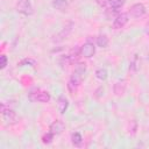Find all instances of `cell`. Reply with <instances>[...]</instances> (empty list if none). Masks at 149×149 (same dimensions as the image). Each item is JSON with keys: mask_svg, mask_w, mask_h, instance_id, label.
I'll return each mask as SVG.
<instances>
[{"mask_svg": "<svg viewBox=\"0 0 149 149\" xmlns=\"http://www.w3.org/2000/svg\"><path fill=\"white\" fill-rule=\"evenodd\" d=\"M113 90H114V93H115L116 95L123 94L125 91H126V81H125V80H119L118 83H115Z\"/></svg>", "mask_w": 149, "mask_h": 149, "instance_id": "10", "label": "cell"}, {"mask_svg": "<svg viewBox=\"0 0 149 149\" xmlns=\"http://www.w3.org/2000/svg\"><path fill=\"white\" fill-rule=\"evenodd\" d=\"M71 142L74 147H80L83 144V137L79 133H72L71 135Z\"/></svg>", "mask_w": 149, "mask_h": 149, "instance_id": "13", "label": "cell"}, {"mask_svg": "<svg viewBox=\"0 0 149 149\" xmlns=\"http://www.w3.org/2000/svg\"><path fill=\"white\" fill-rule=\"evenodd\" d=\"M107 76H108V72H107L106 69L100 68V69H98V70L95 71V77H97L99 80H106V79H107Z\"/></svg>", "mask_w": 149, "mask_h": 149, "instance_id": "15", "label": "cell"}, {"mask_svg": "<svg viewBox=\"0 0 149 149\" xmlns=\"http://www.w3.org/2000/svg\"><path fill=\"white\" fill-rule=\"evenodd\" d=\"M80 54L81 56L86 57V58H91L94 54H95V47L93 43L91 42H86L80 47Z\"/></svg>", "mask_w": 149, "mask_h": 149, "instance_id": "7", "label": "cell"}, {"mask_svg": "<svg viewBox=\"0 0 149 149\" xmlns=\"http://www.w3.org/2000/svg\"><path fill=\"white\" fill-rule=\"evenodd\" d=\"M52 6H54V8L58 9L61 12H64L68 8V1L66 0H52Z\"/></svg>", "mask_w": 149, "mask_h": 149, "instance_id": "11", "label": "cell"}, {"mask_svg": "<svg viewBox=\"0 0 149 149\" xmlns=\"http://www.w3.org/2000/svg\"><path fill=\"white\" fill-rule=\"evenodd\" d=\"M23 64H30L31 66H35V61H33V59H30V58H26V59H23V61H21V62L19 63L20 66H22Z\"/></svg>", "mask_w": 149, "mask_h": 149, "instance_id": "18", "label": "cell"}, {"mask_svg": "<svg viewBox=\"0 0 149 149\" xmlns=\"http://www.w3.org/2000/svg\"><path fill=\"white\" fill-rule=\"evenodd\" d=\"M7 62H8L7 57H6L5 55H2V56L0 57V68H1V69H5L6 65H7Z\"/></svg>", "mask_w": 149, "mask_h": 149, "instance_id": "19", "label": "cell"}, {"mask_svg": "<svg viewBox=\"0 0 149 149\" xmlns=\"http://www.w3.org/2000/svg\"><path fill=\"white\" fill-rule=\"evenodd\" d=\"M16 10L23 15H31L34 13L30 0H19L16 5Z\"/></svg>", "mask_w": 149, "mask_h": 149, "instance_id": "4", "label": "cell"}, {"mask_svg": "<svg viewBox=\"0 0 149 149\" xmlns=\"http://www.w3.org/2000/svg\"><path fill=\"white\" fill-rule=\"evenodd\" d=\"M29 99L31 101H40V102H48L50 100V94L45 91H41L40 88H33L29 94Z\"/></svg>", "mask_w": 149, "mask_h": 149, "instance_id": "2", "label": "cell"}, {"mask_svg": "<svg viewBox=\"0 0 149 149\" xmlns=\"http://www.w3.org/2000/svg\"><path fill=\"white\" fill-rule=\"evenodd\" d=\"M128 16H129L128 13H119V14L114 17V21H113V28H114V29L123 28V27L127 24L128 20H129Z\"/></svg>", "mask_w": 149, "mask_h": 149, "instance_id": "6", "label": "cell"}, {"mask_svg": "<svg viewBox=\"0 0 149 149\" xmlns=\"http://www.w3.org/2000/svg\"><path fill=\"white\" fill-rule=\"evenodd\" d=\"M129 69H130L132 71H134V72H136V71L140 69V58H139L137 55H134L133 59L130 61V66H129Z\"/></svg>", "mask_w": 149, "mask_h": 149, "instance_id": "14", "label": "cell"}, {"mask_svg": "<svg viewBox=\"0 0 149 149\" xmlns=\"http://www.w3.org/2000/svg\"><path fill=\"white\" fill-rule=\"evenodd\" d=\"M144 14H146V7L142 3H134L128 10V15H130L134 19L142 17Z\"/></svg>", "mask_w": 149, "mask_h": 149, "instance_id": "5", "label": "cell"}, {"mask_svg": "<svg viewBox=\"0 0 149 149\" xmlns=\"http://www.w3.org/2000/svg\"><path fill=\"white\" fill-rule=\"evenodd\" d=\"M1 112H2V119H3L5 123L14 125V123L17 122V115L13 109H10V108L5 109V106L1 105Z\"/></svg>", "mask_w": 149, "mask_h": 149, "instance_id": "3", "label": "cell"}, {"mask_svg": "<svg viewBox=\"0 0 149 149\" xmlns=\"http://www.w3.org/2000/svg\"><path fill=\"white\" fill-rule=\"evenodd\" d=\"M108 3H109V6L112 8L119 9V8H121L126 3V0H108Z\"/></svg>", "mask_w": 149, "mask_h": 149, "instance_id": "16", "label": "cell"}, {"mask_svg": "<svg viewBox=\"0 0 149 149\" xmlns=\"http://www.w3.org/2000/svg\"><path fill=\"white\" fill-rule=\"evenodd\" d=\"M65 129V125L61 121V120H56L54 121L50 127H49V132H51L54 135H59L61 133H63V130Z\"/></svg>", "mask_w": 149, "mask_h": 149, "instance_id": "8", "label": "cell"}, {"mask_svg": "<svg viewBox=\"0 0 149 149\" xmlns=\"http://www.w3.org/2000/svg\"><path fill=\"white\" fill-rule=\"evenodd\" d=\"M54 136H55V135H54L51 132H49V133H47V134H44V135L42 136V142H43L44 144H49V143L52 142Z\"/></svg>", "mask_w": 149, "mask_h": 149, "instance_id": "17", "label": "cell"}, {"mask_svg": "<svg viewBox=\"0 0 149 149\" xmlns=\"http://www.w3.org/2000/svg\"><path fill=\"white\" fill-rule=\"evenodd\" d=\"M57 107H58V111H59L61 114H64L66 112V109L69 107V101H68V99L64 95H61L58 98V100H57Z\"/></svg>", "mask_w": 149, "mask_h": 149, "instance_id": "9", "label": "cell"}, {"mask_svg": "<svg viewBox=\"0 0 149 149\" xmlns=\"http://www.w3.org/2000/svg\"><path fill=\"white\" fill-rule=\"evenodd\" d=\"M97 45L100 48H106L108 45V37L105 34H100L97 37Z\"/></svg>", "mask_w": 149, "mask_h": 149, "instance_id": "12", "label": "cell"}, {"mask_svg": "<svg viewBox=\"0 0 149 149\" xmlns=\"http://www.w3.org/2000/svg\"><path fill=\"white\" fill-rule=\"evenodd\" d=\"M86 70V64L85 63H78L76 65V69L68 83V88L71 93H74L77 91V88L79 87V85L81 84V80H83V74Z\"/></svg>", "mask_w": 149, "mask_h": 149, "instance_id": "1", "label": "cell"}]
</instances>
